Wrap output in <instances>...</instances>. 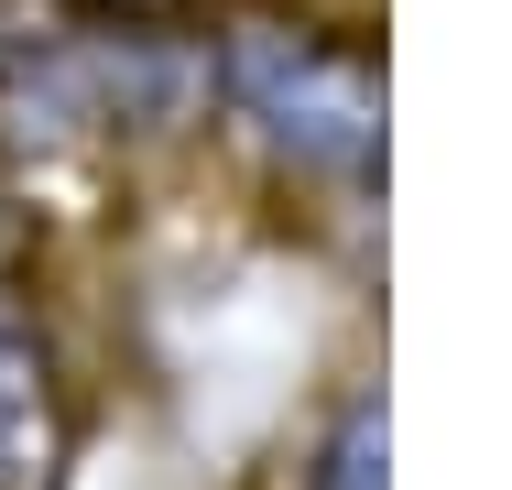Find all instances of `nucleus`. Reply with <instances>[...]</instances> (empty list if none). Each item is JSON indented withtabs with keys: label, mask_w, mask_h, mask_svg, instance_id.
<instances>
[{
	"label": "nucleus",
	"mask_w": 512,
	"mask_h": 490,
	"mask_svg": "<svg viewBox=\"0 0 512 490\" xmlns=\"http://www.w3.org/2000/svg\"><path fill=\"white\" fill-rule=\"evenodd\" d=\"M218 77L240 98V120H262V131H273L284 153H306V164H371V142H382V88H371V66L338 55V44H316V33L240 22Z\"/></svg>",
	"instance_id": "obj_1"
},
{
	"label": "nucleus",
	"mask_w": 512,
	"mask_h": 490,
	"mask_svg": "<svg viewBox=\"0 0 512 490\" xmlns=\"http://www.w3.org/2000/svg\"><path fill=\"white\" fill-rule=\"evenodd\" d=\"M66 480V382L22 294H0V490Z\"/></svg>",
	"instance_id": "obj_2"
},
{
	"label": "nucleus",
	"mask_w": 512,
	"mask_h": 490,
	"mask_svg": "<svg viewBox=\"0 0 512 490\" xmlns=\"http://www.w3.org/2000/svg\"><path fill=\"white\" fill-rule=\"evenodd\" d=\"M316 490H382V414H371V403H360V414L338 425V447H327Z\"/></svg>",
	"instance_id": "obj_3"
},
{
	"label": "nucleus",
	"mask_w": 512,
	"mask_h": 490,
	"mask_svg": "<svg viewBox=\"0 0 512 490\" xmlns=\"http://www.w3.org/2000/svg\"><path fill=\"white\" fill-rule=\"evenodd\" d=\"M88 11H175V0H88Z\"/></svg>",
	"instance_id": "obj_4"
},
{
	"label": "nucleus",
	"mask_w": 512,
	"mask_h": 490,
	"mask_svg": "<svg viewBox=\"0 0 512 490\" xmlns=\"http://www.w3.org/2000/svg\"><path fill=\"white\" fill-rule=\"evenodd\" d=\"M0 262H11V218H0Z\"/></svg>",
	"instance_id": "obj_5"
}]
</instances>
